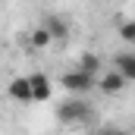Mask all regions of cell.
<instances>
[{"instance_id": "1", "label": "cell", "mask_w": 135, "mask_h": 135, "mask_svg": "<svg viewBox=\"0 0 135 135\" xmlns=\"http://www.w3.org/2000/svg\"><path fill=\"white\" fill-rule=\"evenodd\" d=\"M60 88H66L72 94H88L91 88H98V79L82 72V69H72V72H63L60 75Z\"/></svg>"}, {"instance_id": "2", "label": "cell", "mask_w": 135, "mask_h": 135, "mask_svg": "<svg viewBox=\"0 0 135 135\" xmlns=\"http://www.w3.org/2000/svg\"><path fill=\"white\" fill-rule=\"evenodd\" d=\"M88 116H91V107H88V101H82V98L66 101V104L57 107V119L66 123V126H72V123H85Z\"/></svg>"}, {"instance_id": "3", "label": "cell", "mask_w": 135, "mask_h": 135, "mask_svg": "<svg viewBox=\"0 0 135 135\" xmlns=\"http://www.w3.org/2000/svg\"><path fill=\"white\" fill-rule=\"evenodd\" d=\"M6 98L16 104H32V85H28V75H16V79H9V85H6Z\"/></svg>"}, {"instance_id": "4", "label": "cell", "mask_w": 135, "mask_h": 135, "mask_svg": "<svg viewBox=\"0 0 135 135\" xmlns=\"http://www.w3.org/2000/svg\"><path fill=\"white\" fill-rule=\"evenodd\" d=\"M28 85H32V98L38 104L50 101V94H54V85H50V79L44 75V72H32L28 75Z\"/></svg>"}, {"instance_id": "5", "label": "cell", "mask_w": 135, "mask_h": 135, "mask_svg": "<svg viewBox=\"0 0 135 135\" xmlns=\"http://www.w3.org/2000/svg\"><path fill=\"white\" fill-rule=\"evenodd\" d=\"M126 85H129V82L123 79V72H119V69H110V72H104L101 79H98V88H101L104 94H119Z\"/></svg>"}, {"instance_id": "6", "label": "cell", "mask_w": 135, "mask_h": 135, "mask_svg": "<svg viewBox=\"0 0 135 135\" xmlns=\"http://www.w3.org/2000/svg\"><path fill=\"white\" fill-rule=\"evenodd\" d=\"M113 60H116L113 69H119L126 82H135V50H123V54H116Z\"/></svg>"}, {"instance_id": "7", "label": "cell", "mask_w": 135, "mask_h": 135, "mask_svg": "<svg viewBox=\"0 0 135 135\" xmlns=\"http://www.w3.org/2000/svg\"><path fill=\"white\" fill-rule=\"evenodd\" d=\"M44 28H47V35H50L54 41H63L69 35V22L60 19V16H47V19H44Z\"/></svg>"}, {"instance_id": "8", "label": "cell", "mask_w": 135, "mask_h": 135, "mask_svg": "<svg viewBox=\"0 0 135 135\" xmlns=\"http://www.w3.org/2000/svg\"><path fill=\"white\" fill-rule=\"evenodd\" d=\"M75 69H82V72H88V75H98V69H101V57H98V54H82Z\"/></svg>"}, {"instance_id": "9", "label": "cell", "mask_w": 135, "mask_h": 135, "mask_svg": "<svg viewBox=\"0 0 135 135\" xmlns=\"http://www.w3.org/2000/svg\"><path fill=\"white\" fill-rule=\"evenodd\" d=\"M50 41H54V38L47 35V28H44V25H41V28H35V32L28 35V44H32L35 50H41V47H47Z\"/></svg>"}, {"instance_id": "10", "label": "cell", "mask_w": 135, "mask_h": 135, "mask_svg": "<svg viewBox=\"0 0 135 135\" xmlns=\"http://www.w3.org/2000/svg\"><path fill=\"white\" fill-rule=\"evenodd\" d=\"M119 38H123L126 44H135V19H129V22L119 25Z\"/></svg>"}, {"instance_id": "11", "label": "cell", "mask_w": 135, "mask_h": 135, "mask_svg": "<svg viewBox=\"0 0 135 135\" xmlns=\"http://www.w3.org/2000/svg\"><path fill=\"white\" fill-rule=\"evenodd\" d=\"M98 135H119V132H98Z\"/></svg>"}]
</instances>
